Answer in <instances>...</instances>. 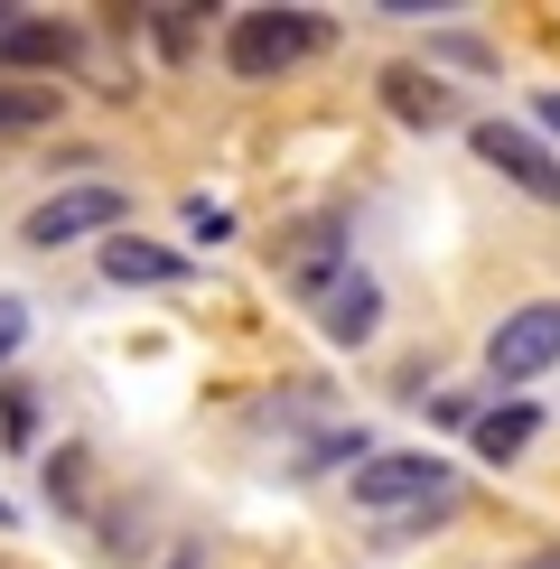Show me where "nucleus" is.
Masks as SVG:
<instances>
[{
  "label": "nucleus",
  "mask_w": 560,
  "mask_h": 569,
  "mask_svg": "<svg viewBox=\"0 0 560 569\" xmlns=\"http://www.w3.org/2000/svg\"><path fill=\"white\" fill-rule=\"evenodd\" d=\"M280 271H290V290H299V308L318 318V337H327V346H364L373 327H383V280H373V271H364L327 224H318V233H299Z\"/></svg>",
  "instance_id": "1"
},
{
  "label": "nucleus",
  "mask_w": 560,
  "mask_h": 569,
  "mask_svg": "<svg viewBox=\"0 0 560 569\" xmlns=\"http://www.w3.org/2000/svg\"><path fill=\"white\" fill-rule=\"evenodd\" d=\"M356 505L383 513L392 541H420L430 523H449V513L467 505V486H458V467L430 458V448H383V458L356 467Z\"/></svg>",
  "instance_id": "2"
},
{
  "label": "nucleus",
  "mask_w": 560,
  "mask_h": 569,
  "mask_svg": "<svg viewBox=\"0 0 560 569\" xmlns=\"http://www.w3.org/2000/svg\"><path fill=\"white\" fill-rule=\"evenodd\" d=\"M327 47V10H233L224 19V66L243 84H280Z\"/></svg>",
  "instance_id": "3"
},
{
  "label": "nucleus",
  "mask_w": 560,
  "mask_h": 569,
  "mask_svg": "<svg viewBox=\"0 0 560 569\" xmlns=\"http://www.w3.org/2000/svg\"><path fill=\"white\" fill-rule=\"evenodd\" d=\"M560 365V299H532L513 308V318H496V337H486V383H532V373Z\"/></svg>",
  "instance_id": "4"
},
{
  "label": "nucleus",
  "mask_w": 560,
  "mask_h": 569,
  "mask_svg": "<svg viewBox=\"0 0 560 569\" xmlns=\"http://www.w3.org/2000/svg\"><path fill=\"white\" fill-rule=\"evenodd\" d=\"M122 216H131L122 187H66V197H47L29 216V243L57 252V243H84V233H122Z\"/></svg>",
  "instance_id": "5"
},
{
  "label": "nucleus",
  "mask_w": 560,
  "mask_h": 569,
  "mask_svg": "<svg viewBox=\"0 0 560 569\" xmlns=\"http://www.w3.org/2000/svg\"><path fill=\"white\" fill-rule=\"evenodd\" d=\"M477 159H486V169H504L532 206H560V159H551L523 122H477Z\"/></svg>",
  "instance_id": "6"
},
{
  "label": "nucleus",
  "mask_w": 560,
  "mask_h": 569,
  "mask_svg": "<svg viewBox=\"0 0 560 569\" xmlns=\"http://www.w3.org/2000/svg\"><path fill=\"white\" fill-rule=\"evenodd\" d=\"M103 280H122V290H178V280H197V262L169 243H140V233H112L103 243Z\"/></svg>",
  "instance_id": "7"
},
{
  "label": "nucleus",
  "mask_w": 560,
  "mask_h": 569,
  "mask_svg": "<svg viewBox=\"0 0 560 569\" xmlns=\"http://www.w3.org/2000/svg\"><path fill=\"white\" fill-rule=\"evenodd\" d=\"M383 103L402 112L411 131H449L458 122V93L439 84V76H420V66H383Z\"/></svg>",
  "instance_id": "8"
},
{
  "label": "nucleus",
  "mask_w": 560,
  "mask_h": 569,
  "mask_svg": "<svg viewBox=\"0 0 560 569\" xmlns=\"http://www.w3.org/2000/svg\"><path fill=\"white\" fill-rule=\"evenodd\" d=\"M532 430H542V411L532 401H504V411H477V458L486 467H504V458H523Z\"/></svg>",
  "instance_id": "9"
},
{
  "label": "nucleus",
  "mask_w": 560,
  "mask_h": 569,
  "mask_svg": "<svg viewBox=\"0 0 560 569\" xmlns=\"http://www.w3.org/2000/svg\"><path fill=\"white\" fill-rule=\"evenodd\" d=\"M66 57H76V38H66L57 19H29V10H19V29L0 38V66H66Z\"/></svg>",
  "instance_id": "10"
},
{
  "label": "nucleus",
  "mask_w": 560,
  "mask_h": 569,
  "mask_svg": "<svg viewBox=\"0 0 560 569\" xmlns=\"http://www.w3.org/2000/svg\"><path fill=\"white\" fill-rule=\"evenodd\" d=\"M38 122H57V93L47 84H0V131H38Z\"/></svg>",
  "instance_id": "11"
},
{
  "label": "nucleus",
  "mask_w": 560,
  "mask_h": 569,
  "mask_svg": "<svg viewBox=\"0 0 560 569\" xmlns=\"http://www.w3.org/2000/svg\"><path fill=\"white\" fill-rule=\"evenodd\" d=\"M439 430H477V392H420Z\"/></svg>",
  "instance_id": "12"
},
{
  "label": "nucleus",
  "mask_w": 560,
  "mask_h": 569,
  "mask_svg": "<svg viewBox=\"0 0 560 569\" xmlns=\"http://www.w3.org/2000/svg\"><path fill=\"white\" fill-rule=\"evenodd\" d=\"M187 233H197V243H224L233 216H224V206H206V197H187Z\"/></svg>",
  "instance_id": "13"
},
{
  "label": "nucleus",
  "mask_w": 560,
  "mask_h": 569,
  "mask_svg": "<svg viewBox=\"0 0 560 569\" xmlns=\"http://www.w3.org/2000/svg\"><path fill=\"white\" fill-rule=\"evenodd\" d=\"M150 19H159V47H169V57L197 47V10H150Z\"/></svg>",
  "instance_id": "14"
},
{
  "label": "nucleus",
  "mask_w": 560,
  "mask_h": 569,
  "mask_svg": "<svg viewBox=\"0 0 560 569\" xmlns=\"http://www.w3.org/2000/svg\"><path fill=\"white\" fill-rule=\"evenodd\" d=\"M29 346V299H0V365Z\"/></svg>",
  "instance_id": "15"
},
{
  "label": "nucleus",
  "mask_w": 560,
  "mask_h": 569,
  "mask_svg": "<svg viewBox=\"0 0 560 569\" xmlns=\"http://www.w3.org/2000/svg\"><path fill=\"white\" fill-rule=\"evenodd\" d=\"M0 420H10V439H29V430H38V401L10 383V392H0Z\"/></svg>",
  "instance_id": "16"
},
{
  "label": "nucleus",
  "mask_w": 560,
  "mask_h": 569,
  "mask_svg": "<svg viewBox=\"0 0 560 569\" xmlns=\"http://www.w3.org/2000/svg\"><path fill=\"white\" fill-rule=\"evenodd\" d=\"M532 122H542V131H560V84H542V93H532Z\"/></svg>",
  "instance_id": "17"
},
{
  "label": "nucleus",
  "mask_w": 560,
  "mask_h": 569,
  "mask_svg": "<svg viewBox=\"0 0 560 569\" xmlns=\"http://www.w3.org/2000/svg\"><path fill=\"white\" fill-rule=\"evenodd\" d=\"M523 569H560V551H532V560H523Z\"/></svg>",
  "instance_id": "18"
},
{
  "label": "nucleus",
  "mask_w": 560,
  "mask_h": 569,
  "mask_svg": "<svg viewBox=\"0 0 560 569\" xmlns=\"http://www.w3.org/2000/svg\"><path fill=\"white\" fill-rule=\"evenodd\" d=\"M10 29H19V10H0V38H10Z\"/></svg>",
  "instance_id": "19"
},
{
  "label": "nucleus",
  "mask_w": 560,
  "mask_h": 569,
  "mask_svg": "<svg viewBox=\"0 0 560 569\" xmlns=\"http://www.w3.org/2000/svg\"><path fill=\"white\" fill-rule=\"evenodd\" d=\"M0 523H10V505H0Z\"/></svg>",
  "instance_id": "20"
}]
</instances>
